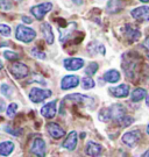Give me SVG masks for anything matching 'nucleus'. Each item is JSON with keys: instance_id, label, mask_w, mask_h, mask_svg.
<instances>
[{"instance_id": "2eb2a0df", "label": "nucleus", "mask_w": 149, "mask_h": 157, "mask_svg": "<svg viewBox=\"0 0 149 157\" xmlns=\"http://www.w3.org/2000/svg\"><path fill=\"white\" fill-rule=\"evenodd\" d=\"M101 151H103L101 146L96 142H92V141H90L85 147V154L88 156H98L101 154Z\"/></svg>"}, {"instance_id": "bb28decb", "label": "nucleus", "mask_w": 149, "mask_h": 157, "mask_svg": "<svg viewBox=\"0 0 149 157\" xmlns=\"http://www.w3.org/2000/svg\"><path fill=\"white\" fill-rule=\"evenodd\" d=\"M13 7L11 0H0V10L2 11H10Z\"/></svg>"}, {"instance_id": "e433bc0d", "label": "nucleus", "mask_w": 149, "mask_h": 157, "mask_svg": "<svg viewBox=\"0 0 149 157\" xmlns=\"http://www.w3.org/2000/svg\"><path fill=\"white\" fill-rule=\"evenodd\" d=\"M143 156H149V150H148V151H146V152H144V154H143Z\"/></svg>"}, {"instance_id": "6e6552de", "label": "nucleus", "mask_w": 149, "mask_h": 157, "mask_svg": "<svg viewBox=\"0 0 149 157\" xmlns=\"http://www.w3.org/2000/svg\"><path fill=\"white\" fill-rule=\"evenodd\" d=\"M131 15L134 19L142 20V21H149V7L148 6H140L134 8L131 12Z\"/></svg>"}, {"instance_id": "2f4dec72", "label": "nucleus", "mask_w": 149, "mask_h": 157, "mask_svg": "<svg viewBox=\"0 0 149 157\" xmlns=\"http://www.w3.org/2000/svg\"><path fill=\"white\" fill-rule=\"evenodd\" d=\"M32 54H33V56L37 57L39 59H44L45 58V55H44L42 51H40L39 49H36V48H34L33 50H32Z\"/></svg>"}, {"instance_id": "5701e85b", "label": "nucleus", "mask_w": 149, "mask_h": 157, "mask_svg": "<svg viewBox=\"0 0 149 157\" xmlns=\"http://www.w3.org/2000/svg\"><path fill=\"white\" fill-rule=\"evenodd\" d=\"M98 118H99V120L100 121H103V122L110 121V119H112V115H111V108H101L99 114H98Z\"/></svg>"}, {"instance_id": "a211bd4d", "label": "nucleus", "mask_w": 149, "mask_h": 157, "mask_svg": "<svg viewBox=\"0 0 149 157\" xmlns=\"http://www.w3.org/2000/svg\"><path fill=\"white\" fill-rule=\"evenodd\" d=\"M14 150V143L11 141H6L0 143V155L1 156H8Z\"/></svg>"}, {"instance_id": "f3484780", "label": "nucleus", "mask_w": 149, "mask_h": 157, "mask_svg": "<svg viewBox=\"0 0 149 157\" xmlns=\"http://www.w3.org/2000/svg\"><path fill=\"white\" fill-rule=\"evenodd\" d=\"M125 114H126V108L122 105H120V104H116V105H114L111 108V115L116 121H119Z\"/></svg>"}, {"instance_id": "7c9ffc66", "label": "nucleus", "mask_w": 149, "mask_h": 157, "mask_svg": "<svg viewBox=\"0 0 149 157\" xmlns=\"http://www.w3.org/2000/svg\"><path fill=\"white\" fill-rule=\"evenodd\" d=\"M12 87L10 86V85L7 84H2L1 85V93L5 95V97H10V95H12Z\"/></svg>"}, {"instance_id": "412c9836", "label": "nucleus", "mask_w": 149, "mask_h": 157, "mask_svg": "<svg viewBox=\"0 0 149 157\" xmlns=\"http://www.w3.org/2000/svg\"><path fill=\"white\" fill-rule=\"evenodd\" d=\"M121 2L120 0H110L107 4V12L108 13H116L121 10Z\"/></svg>"}, {"instance_id": "423d86ee", "label": "nucleus", "mask_w": 149, "mask_h": 157, "mask_svg": "<svg viewBox=\"0 0 149 157\" xmlns=\"http://www.w3.org/2000/svg\"><path fill=\"white\" fill-rule=\"evenodd\" d=\"M78 85H79V77L75 76V75H69L62 79L61 89L62 90H70V89H73Z\"/></svg>"}, {"instance_id": "f257e3e1", "label": "nucleus", "mask_w": 149, "mask_h": 157, "mask_svg": "<svg viewBox=\"0 0 149 157\" xmlns=\"http://www.w3.org/2000/svg\"><path fill=\"white\" fill-rule=\"evenodd\" d=\"M15 37H17L19 41H21V42L29 43V42H32V41L36 37V32H35L34 29L29 28V27H26V26L20 25V26L17 27Z\"/></svg>"}, {"instance_id": "6ab92c4d", "label": "nucleus", "mask_w": 149, "mask_h": 157, "mask_svg": "<svg viewBox=\"0 0 149 157\" xmlns=\"http://www.w3.org/2000/svg\"><path fill=\"white\" fill-rule=\"evenodd\" d=\"M104 79L107 83H116L120 79V72L116 70H108L104 73Z\"/></svg>"}, {"instance_id": "c9c22d12", "label": "nucleus", "mask_w": 149, "mask_h": 157, "mask_svg": "<svg viewBox=\"0 0 149 157\" xmlns=\"http://www.w3.org/2000/svg\"><path fill=\"white\" fill-rule=\"evenodd\" d=\"M72 1H73L75 4H80V2H82V0H72Z\"/></svg>"}, {"instance_id": "9d476101", "label": "nucleus", "mask_w": 149, "mask_h": 157, "mask_svg": "<svg viewBox=\"0 0 149 157\" xmlns=\"http://www.w3.org/2000/svg\"><path fill=\"white\" fill-rule=\"evenodd\" d=\"M78 142V135L76 132H71L70 134L68 135V137L65 139V141L63 142V148H65L66 150H75L77 147Z\"/></svg>"}, {"instance_id": "0eeeda50", "label": "nucleus", "mask_w": 149, "mask_h": 157, "mask_svg": "<svg viewBox=\"0 0 149 157\" xmlns=\"http://www.w3.org/2000/svg\"><path fill=\"white\" fill-rule=\"evenodd\" d=\"M47 130H48L50 136L53 139H55V140H58V139H61L65 135L64 129L62 128L60 124H55V122H50V124H47Z\"/></svg>"}, {"instance_id": "dca6fc26", "label": "nucleus", "mask_w": 149, "mask_h": 157, "mask_svg": "<svg viewBox=\"0 0 149 157\" xmlns=\"http://www.w3.org/2000/svg\"><path fill=\"white\" fill-rule=\"evenodd\" d=\"M41 32L43 34L44 39L47 41L48 44H53L54 43V34H53V29L48 22H43L41 25Z\"/></svg>"}, {"instance_id": "1a4fd4ad", "label": "nucleus", "mask_w": 149, "mask_h": 157, "mask_svg": "<svg viewBox=\"0 0 149 157\" xmlns=\"http://www.w3.org/2000/svg\"><path fill=\"white\" fill-rule=\"evenodd\" d=\"M64 67L69 71H77L84 67V59L82 58H66L64 59Z\"/></svg>"}, {"instance_id": "7ed1b4c3", "label": "nucleus", "mask_w": 149, "mask_h": 157, "mask_svg": "<svg viewBox=\"0 0 149 157\" xmlns=\"http://www.w3.org/2000/svg\"><path fill=\"white\" fill-rule=\"evenodd\" d=\"M50 95H51L50 90H42L39 87H33L29 92V99L35 104H39L41 101H43L44 99L49 98Z\"/></svg>"}, {"instance_id": "39448f33", "label": "nucleus", "mask_w": 149, "mask_h": 157, "mask_svg": "<svg viewBox=\"0 0 149 157\" xmlns=\"http://www.w3.org/2000/svg\"><path fill=\"white\" fill-rule=\"evenodd\" d=\"M140 139H141V133L139 130H132V132H128L126 134H124L122 142L129 148H133L138 144Z\"/></svg>"}, {"instance_id": "a878e982", "label": "nucleus", "mask_w": 149, "mask_h": 157, "mask_svg": "<svg viewBox=\"0 0 149 157\" xmlns=\"http://www.w3.org/2000/svg\"><path fill=\"white\" fill-rule=\"evenodd\" d=\"M97 70H98V63H94V62H92V63H90L88 64V67L85 69V72H86V75L88 76H93L94 73L97 72Z\"/></svg>"}, {"instance_id": "473e14b6", "label": "nucleus", "mask_w": 149, "mask_h": 157, "mask_svg": "<svg viewBox=\"0 0 149 157\" xmlns=\"http://www.w3.org/2000/svg\"><path fill=\"white\" fill-rule=\"evenodd\" d=\"M143 47L146 48V49H147V56H148V58H149V36L146 40H144Z\"/></svg>"}, {"instance_id": "58836bf2", "label": "nucleus", "mask_w": 149, "mask_h": 157, "mask_svg": "<svg viewBox=\"0 0 149 157\" xmlns=\"http://www.w3.org/2000/svg\"><path fill=\"white\" fill-rule=\"evenodd\" d=\"M140 1H142V2H149V0H140Z\"/></svg>"}, {"instance_id": "a19ab883", "label": "nucleus", "mask_w": 149, "mask_h": 157, "mask_svg": "<svg viewBox=\"0 0 149 157\" xmlns=\"http://www.w3.org/2000/svg\"><path fill=\"white\" fill-rule=\"evenodd\" d=\"M147 133H148V134H149V124H148V126H147Z\"/></svg>"}, {"instance_id": "f704fd0d", "label": "nucleus", "mask_w": 149, "mask_h": 157, "mask_svg": "<svg viewBox=\"0 0 149 157\" xmlns=\"http://www.w3.org/2000/svg\"><path fill=\"white\" fill-rule=\"evenodd\" d=\"M4 109H5V102L0 100V112H1V111H4Z\"/></svg>"}, {"instance_id": "c756f323", "label": "nucleus", "mask_w": 149, "mask_h": 157, "mask_svg": "<svg viewBox=\"0 0 149 157\" xmlns=\"http://www.w3.org/2000/svg\"><path fill=\"white\" fill-rule=\"evenodd\" d=\"M2 55H4V57H5L6 59H8V61H14V59H18V58H19V55L15 54V52H13V51H5Z\"/></svg>"}, {"instance_id": "72a5a7b5", "label": "nucleus", "mask_w": 149, "mask_h": 157, "mask_svg": "<svg viewBox=\"0 0 149 157\" xmlns=\"http://www.w3.org/2000/svg\"><path fill=\"white\" fill-rule=\"evenodd\" d=\"M22 21H23V22H26V23H30L32 22V19H29L28 17L23 15V17H22Z\"/></svg>"}, {"instance_id": "c85d7f7f", "label": "nucleus", "mask_w": 149, "mask_h": 157, "mask_svg": "<svg viewBox=\"0 0 149 157\" xmlns=\"http://www.w3.org/2000/svg\"><path fill=\"white\" fill-rule=\"evenodd\" d=\"M11 27L10 26H7V25H0V34L2 35V36H10L11 35Z\"/></svg>"}, {"instance_id": "aec40b11", "label": "nucleus", "mask_w": 149, "mask_h": 157, "mask_svg": "<svg viewBox=\"0 0 149 157\" xmlns=\"http://www.w3.org/2000/svg\"><path fill=\"white\" fill-rule=\"evenodd\" d=\"M146 94H147V91L144 90V89H141V87L135 89V90L132 92V101L138 102V101L143 100Z\"/></svg>"}, {"instance_id": "4468645a", "label": "nucleus", "mask_w": 149, "mask_h": 157, "mask_svg": "<svg viewBox=\"0 0 149 157\" xmlns=\"http://www.w3.org/2000/svg\"><path fill=\"white\" fill-rule=\"evenodd\" d=\"M125 36H126V39H127L129 42H135V41H138V40L140 39L141 33H140L139 29L134 28L132 25H127V26L125 27Z\"/></svg>"}, {"instance_id": "393cba45", "label": "nucleus", "mask_w": 149, "mask_h": 157, "mask_svg": "<svg viewBox=\"0 0 149 157\" xmlns=\"http://www.w3.org/2000/svg\"><path fill=\"white\" fill-rule=\"evenodd\" d=\"M119 124H120V126L121 127H128V126H131V124L134 122V119L132 118V117H128V115H124L119 121H118Z\"/></svg>"}, {"instance_id": "9b49d317", "label": "nucleus", "mask_w": 149, "mask_h": 157, "mask_svg": "<svg viewBox=\"0 0 149 157\" xmlns=\"http://www.w3.org/2000/svg\"><path fill=\"white\" fill-rule=\"evenodd\" d=\"M55 114H56V100L45 104V105L41 108V115L45 119L54 118Z\"/></svg>"}, {"instance_id": "4be33fe9", "label": "nucleus", "mask_w": 149, "mask_h": 157, "mask_svg": "<svg viewBox=\"0 0 149 157\" xmlns=\"http://www.w3.org/2000/svg\"><path fill=\"white\" fill-rule=\"evenodd\" d=\"M65 99H70V100L75 101V102H86V101L91 100V98H88V95L79 94V93H73V94L66 95Z\"/></svg>"}, {"instance_id": "20e7f679", "label": "nucleus", "mask_w": 149, "mask_h": 157, "mask_svg": "<svg viewBox=\"0 0 149 157\" xmlns=\"http://www.w3.org/2000/svg\"><path fill=\"white\" fill-rule=\"evenodd\" d=\"M53 8V5L50 2H43V4H40L37 6H34L30 8V13L33 14V17L36 19V20H42L44 17V15L48 13V12L51 11Z\"/></svg>"}, {"instance_id": "4c0bfd02", "label": "nucleus", "mask_w": 149, "mask_h": 157, "mask_svg": "<svg viewBox=\"0 0 149 157\" xmlns=\"http://www.w3.org/2000/svg\"><path fill=\"white\" fill-rule=\"evenodd\" d=\"M2 67H4V64H2V63H1V61H0V70H1Z\"/></svg>"}, {"instance_id": "cd10ccee", "label": "nucleus", "mask_w": 149, "mask_h": 157, "mask_svg": "<svg viewBox=\"0 0 149 157\" xmlns=\"http://www.w3.org/2000/svg\"><path fill=\"white\" fill-rule=\"evenodd\" d=\"M17 109H18V105L15 104V102H12L11 105L7 107L6 113H7L8 117H14V114L17 113Z\"/></svg>"}, {"instance_id": "b1692460", "label": "nucleus", "mask_w": 149, "mask_h": 157, "mask_svg": "<svg viewBox=\"0 0 149 157\" xmlns=\"http://www.w3.org/2000/svg\"><path fill=\"white\" fill-rule=\"evenodd\" d=\"M80 83H82V87L85 89V90H90V89H93L94 87L93 79L91 78L90 76H88V77H84Z\"/></svg>"}, {"instance_id": "ddd939ff", "label": "nucleus", "mask_w": 149, "mask_h": 157, "mask_svg": "<svg viewBox=\"0 0 149 157\" xmlns=\"http://www.w3.org/2000/svg\"><path fill=\"white\" fill-rule=\"evenodd\" d=\"M32 152L37 156H44L45 155V143L41 137H36L32 146Z\"/></svg>"}, {"instance_id": "f03ea898", "label": "nucleus", "mask_w": 149, "mask_h": 157, "mask_svg": "<svg viewBox=\"0 0 149 157\" xmlns=\"http://www.w3.org/2000/svg\"><path fill=\"white\" fill-rule=\"evenodd\" d=\"M10 70H11L12 75L17 79L25 78V77H27L28 73H29V67H28L26 64L20 63V62L13 63L11 67H10Z\"/></svg>"}, {"instance_id": "f8f14e48", "label": "nucleus", "mask_w": 149, "mask_h": 157, "mask_svg": "<svg viewBox=\"0 0 149 157\" xmlns=\"http://www.w3.org/2000/svg\"><path fill=\"white\" fill-rule=\"evenodd\" d=\"M110 93L116 98H126L129 94V86L126 84H121L116 87L110 89Z\"/></svg>"}, {"instance_id": "ea45409f", "label": "nucleus", "mask_w": 149, "mask_h": 157, "mask_svg": "<svg viewBox=\"0 0 149 157\" xmlns=\"http://www.w3.org/2000/svg\"><path fill=\"white\" fill-rule=\"evenodd\" d=\"M147 105H148V106H149V97H148V98H147Z\"/></svg>"}]
</instances>
